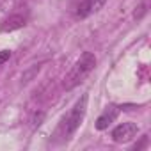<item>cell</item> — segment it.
Wrapping results in <instances>:
<instances>
[{
    "mask_svg": "<svg viewBox=\"0 0 151 151\" xmlns=\"http://www.w3.org/2000/svg\"><path fill=\"white\" fill-rule=\"evenodd\" d=\"M96 66V57L93 52H84L80 55V59L73 64V68L69 69V73L66 75L64 78V89L66 91H71L75 89L80 82H84V78L94 69Z\"/></svg>",
    "mask_w": 151,
    "mask_h": 151,
    "instance_id": "1",
    "label": "cell"
},
{
    "mask_svg": "<svg viewBox=\"0 0 151 151\" xmlns=\"http://www.w3.org/2000/svg\"><path fill=\"white\" fill-rule=\"evenodd\" d=\"M87 101H89V96L84 94L77 103L73 105V109L68 112V116L62 119L60 132H62V137L64 139H69L75 132L78 130V126L82 124V121L86 117V112H87Z\"/></svg>",
    "mask_w": 151,
    "mask_h": 151,
    "instance_id": "2",
    "label": "cell"
},
{
    "mask_svg": "<svg viewBox=\"0 0 151 151\" xmlns=\"http://www.w3.org/2000/svg\"><path fill=\"white\" fill-rule=\"evenodd\" d=\"M139 132V126L132 121H126V123H121L117 124L114 130H112V140L117 142V144H124V142H130L132 139H135Z\"/></svg>",
    "mask_w": 151,
    "mask_h": 151,
    "instance_id": "3",
    "label": "cell"
},
{
    "mask_svg": "<svg viewBox=\"0 0 151 151\" xmlns=\"http://www.w3.org/2000/svg\"><path fill=\"white\" fill-rule=\"evenodd\" d=\"M117 114H119V109H117V107H114V105H112V107H107V109L100 114V117L96 119V124H94L96 130H100V132H101V130H107V128L116 121Z\"/></svg>",
    "mask_w": 151,
    "mask_h": 151,
    "instance_id": "4",
    "label": "cell"
},
{
    "mask_svg": "<svg viewBox=\"0 0 151 151\" xmlns=\"http://www.w3.org/2000/svg\"><path fill=\"white\" fill-rule=\"evenodd\" d=\"M25 23H27V18H25L23 14H13V16H9V18L4 22L2 30H4V32H13V30L22 29Z\"/></svg>",
    "mask_w": 151,
    "mask_h": 151,
    "instance_id": "5",
    "label": "cell"
},
{
    "mask_svg": "<svg viewBox=\"0 0 151 151\" xmlns=\"http://www.w3.org/2000/svg\"><path fill=\"white\" fill-rule=\"evenodd\" d=\"M91 14V7H89V2L87 0H84V2L77 7V16L78 18H87Z\"/></svg>",
    "mask_w": 151,
    "mask_h": 151,
    "instance_id": "6",
    "label": "cell"
},
{
    "mask_svg": "<svg viewBox=\"0 0 151 151\" xmlns=\"http://www.w3.org/2000/svg\"><path fill=\"white\" fill-rule=\"evenodd\" d=\"M89 2V7H91V13H98L105 4H107V0H87Z\"/></svg>",
    "mask_w": 151,
    "mask_h": 151,
    "instance_id": "7",
    "label": "cell"
},
{
    "mask_svg": "<svg viewBox=\"0 0 151 151\" xmlns=\"http://www.w3.org/2000/svg\"><path fill=\"white\" fill-rule=\"evenodd\" d=\"M39 69H41V66H34L32 69H29L27 73H23V77H22V82L23 84H27V82H30V78L34 77L36 73H39Z\"/></svg>",
    "mask_w": 151,
    "mask_h": 151,
    "instance_id": "8",
    "label": "cell"
},
{
    "mask_svg": "<svg viewBox=\"0 0 151 151\" xmlns=\"http://www.w3.org/2000/svg\"><path fill=\"white\" fill-rule=\"evenodd\" d=\"M144 13H146V6H144V4H140L139 7H135V13H133V18H137V20H140V18L144 16Z\"/></svg>",
    "mask_w": 151,
    "mask_h": 151,
    "instance_id": "9",
    "label": "cell"
},
{
    "mask_svg": "<svg viewBox=\"0 0 151 151\" xmlns=\"http://www.w3.org/2000/svg\"><path fill=\"white\" fill-rule=\"evenodd\" d=\"M11 59V50H2L0 52V66H2L4 62H7Z\"/></svg>",
    "mask_w": 151,
    "mask_h": 151,
    "instance_id": "10",
    "label": "cell"
},
{
    "mask_svg": "<svg viewBox=\"0 0 151 151\" xmlns=\"http://www.w3.org/2000/svg\"><path fill=\"white\" fill-rule=\"evenodd\" d=\"M146 142H147V137L144 135V137H142V142H139V144H135V146H133V149H140V147H142V146H144Z\"/></svg>",
    "mask_w": 151,
    "mask_h": 151,
    "instance_id": "11",
    "label": "cell"
}]
</instances>
